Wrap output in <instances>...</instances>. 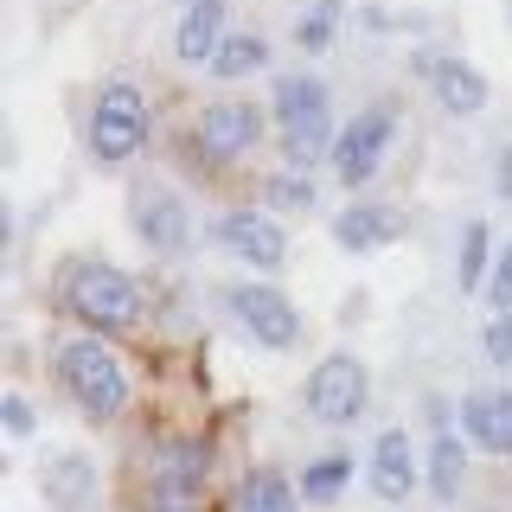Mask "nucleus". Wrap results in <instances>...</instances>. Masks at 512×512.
Returning <instances> with one entry per match:
<instances>
[{
  "instance_id": "obj_25",
  "label": "nucleus",
  "mask_w": 512,
  "mask_h": 512,
  "mask_svg": "<svg viewBox=\"0 0 512 512\" xmlns=\"http://www.w3.org/2000/svg\"><path fill=\"white\" fill-rule=\"evenodd\" d=\"M45 487H52V493H58V500H64V506H71V500H77V493H90V468H84V455H64V461H58V468H52V474H45Z\"/></svg>"
},
{
  "instance_id": "obj_18",
  "label": "nucleus",
  "mask_w": 512,
  "mask_h": 512,
  "mask_svg": "<svg viewBox=\"0 0 512 512\" xmlns=\"http://www.w3.org/2000/svg\"><path fill=\"white\" fill-rule=\"evenodd\" d=\"M231 512H308V500H301L295 474H282V468H250L244 480H237Z\"/></svg>"
},
{
  "instance_id": "obj_3",
  "label": "nucleus",
  "mask_w": 512,
  "mask_h": 512,
  "mask_svg": "<svg viewBox=\"0 0 512 512\" xmlns=\"http://www.w3.org/2000/svg\"><path fill=\"white\" fill-rule=\"evenodd\" d=\"M52 378L84 423H116L128 410V365L103 333H71L52 346Z\"/></svg>"
},
{
  "instance_id": "obj_6",
  "label": "nucleus",
  "mask_w": 512,
  "mask_h": 512,
  "mask_svg": "<svg viewBox=\"0 0 512 512\" xmlns=\"http://www.w3.org/2000/svg\"><path fill=\"white\" fill-rule=\"evenodd\" d=\"M397 128H404V116H397V96H378V103H365L352 122H340V135H333V180H340L346 192H365L384 173V154L397 148Z\"/></svg>"
},
{
  "instance_id": "obj_8",
  "label": "nucleus",
  "mask_w": 512,
  "mask_h": 512,
  "mask_svg": "<svg viewBox=\"0 0 512 512\" xmlns=\"http://www.w3.org/2000/svg\"><path fill=\"white\" fill-rule=\"evenodd\" d=\"M301 404L320 429H352L372 404V372H365V359H352V352H327V359L308 372L301 384Z\"/></svg>"
},
{
  "instance_id": "obj_5",
  "label": "nucleus",
  "mask_w": 512,
  "mask_h": 512,
  "mask_svg": "<svg viewBox=\"0 0 512 512\" xmlns=\"http://www.w3.org/2000/svg\"><path fill=\"white\" fill-rule=\"evenodd\" d=\"M205 487H212V442L205 436H167L148 455V512H205Z\"/></svg>"
},
{
  "instance_id": "obj_9",
  "label": "nucleus",
  "mask_w": 512,
  "mask_h": 512,
  "mask_svg": "<svg viewBox=\"0 0 512 512\" xmlns=\"http://www.w3.org/2000/svg\"><path fill=\"white\" fill-rule=\"evenodd\" d=\"M269 122H276V116H269L256 96H212V103L199 109V122H192V141H199L205 160L231 167V160H244V154L263 148Z\"/></svg>"
},
{
  "instance_id": "obj_21",
  "label": "nucleus",
  "mask_w": 512,
  "mask_h": 512,
  "mask_svg": "<svg viewBox=\"0 0 512 512\" xmlns=\"http://www.w3.org/2000/svg\"><path fill=\"white\" fill-rule=\"evenodd\" d=\"M256 71H269V39L263 32H231L224 52L212 58V77L218 84H244V77H256Z\"/></svg>"
},
{
  "instance_id": "obj_12",
  "label": "nucleus",
  "mask_w": 512,
  "mask_h": 512,
  "mask_svg": "<svg viewBox=\"0 0 512 512\" xmlns=\"http://www.w3.org/2000/svg\"><path fill=\"white\" fill-rule=\"evenodd\" d=\"M365 487L378 493L384 506H404L416 487H423V455H416L410 429H378L372 448H365Z\"/></svg>"
},
{
  "instance_id": "obj_11",
  "label": "nucleus",
  "mask_w": 512,
  "mask_h": 512,
  "mask_svg": "<svg viewBox=\"0 0 512 512\" xmlns=\"http://www.w3.org/2000/svg\"><path fill=\"white\" fill-rule=\"evenodd\" d=\"M218 250L231 256V263H244L250 276H276L288 263V231L269 212H256V205H231L218 224H212Z\"/></svg>"
},
{
  "instance_id": "obj_19",
  "label": "nucleus",
  "mask_w": 512,
  "mask_h": 512,
  "mask_svg": "<svg viewBox=\"0 0 512 512\" xmlns=\"http://www.w3.org/2000/svg\"><path fill=\"white\" fill-rule=\"evenodd\" d=\"M352 474H359V461H352L346 448H327V455H314L308 468L295 474V487H301V500H308V506H333L352 487Z\"/></svg>"
},
{
  "instance_id": "obj_1",
  "label": "nucleus",
  "mask_w": 512,
  "mask_h": 512,
  "mask_svg": "<svg viewBox=\"0 0 512 512\" xmlns=\"http://www.w3.org/2000/svg\"><path fill=\"white\" fill-rule=\"evenodd\" d=\"M58 308L84 333L116 340V333L141 327V308H148V301H141V282L128 276V269L103 263V256H77V263H64V276H58Z\"/></svg>"
},
{
  "instance_id": "obj_2",
  "label": "nucleus",
  "mask_w": 512,
  "mask_h": 512,
  "mask_svg": "<svg viewBox=\"0 0 512 512\" xmlns=\"http://www.w3.org/2000/svg\"><path fill=\"white\" fill-rule=\"evenodd\" d=\"M269 116H276V141H282V167L314 173L320 160H333V90L314 71H282L269 84Z\"/></svg>"
},
{
  "instance_id": "obj_17",
  "label": "nucleus",
  "mask_w": 512,
  "mask_h": 512,
  "mask_svg": "<svg viewBox=\"0 0 512 512\" xmlns=\"http://www.w3.org/2000/svg\"><path fill=\"white\" fill-rule=\"evenodd\" d=\"M461 436L480 455L512 461V391H468L461 397Z\"/></svg>"
},
{
  "instance_id": "obj_13",
  "label": "nucleus",
  "mask_w": 512,
  "mask_h": 512,
  "mask_svg": "<svg viewBox=\"0 0 512 512\" xmlns=\"http://www.w3.org/2000/svg\"><path fill=\"white\" fill-rule=\"evenodd\" d=\"M429 448H423V480L429 493H436V506H455L461 487H468V436H461V423L448 416V404H429Z\"/></svg>"
},
{
  "instance_id": "obj_27",
  "label": "nucleus",
  "mask_w": 512,
  "mask_h": 512,
  "mask_svg": "<svg viewBox=\"0 0 512 512\" xmlns=\"http://www.w3.org/2000/svg\"><path fill=\"white\" fill-rule=\"evenodd\" d=\"M0 416H7V429H13V436H32V423H39V416H32V404H26L20 391H7V397H0Z\"/></svg>"
},
{
  "instance_id": "obj_10",
  "label": "nucleus",
  "mask_w": 512,
  "mask_h": 512,
  "mask_svg": "<svg viewBox=\"0 0 512 512\" xmlns=\"http://www.w3.org/2000/svg\"><path fill=\"white\" fill-rule=\"evenodd\" d=\"M128 224L154 256H186L192 250V205L173 192L167 180H135L128 186Z\"/></svg>"
},
{
  "instance_id": "obj_14",
  "label": "nucleus",
  "mask_w": 512,
  "mask_h": 512,
  "mask_svg": "<svg viewBox=\"0 0 512 512\" xmlns=\"http://www.w3.org/2000/svg\"><path fill=\"white\" fill-rule=\"evenodd\" d=\"M224 39H231V0H186L180 26H173V58L186 71H212Z\"/></svg>"
},
{
  "instance_id": "obj_15",
  "label": "nucleus",
  "mask_w": 512,
  "mask_h": 512,
  "mask_svg": "<svg viewBox=\"0 0 512 512\" xmlns=\"http://www.w3.org/2000/svg\"><path fill=\"white\" fill-rule=\"evenodd\" d=\"M404 237V212L391 199H352L346 212H333V244L346 256H372V250H391Z\"/></svg>"
},
{
  "instance_id": "obj_7",
  "label": "nucleus",
  "mask_w": 512,
  "mask_h": 512,
  "mask_svg": "<svg viewBox=\"0 0 512 512\" xmlns=\"http://www.w3.org/2000/svg\"><path fill=\"white\" fill-rule=\"evenodd\" d=\"M224 314H231L237 333H244L250 346H263V352H295L301 346V308L269 276L231 282V288H224Z\"/></svg>"
},
{
  "instance_id": "obj_22",
  "label": "nucleus",
  "mask_w": 512,
  "mask_h": 512,
  "mask_svg": "<svg viewBox=\"0 0 512 512\" xmlns=\"http://www.w3.org/2000/svg\"><path fill=\"white\" fill-rule=\"evenodd\" d=\"M288 39H295V52H333V39H340V0H308V7L295 13V26H288Z\"/></svg>"
},
{
  "instance_id": "obj_29",
  "label": "nucleus",
  "mask_w": 512,
  "mask_h": 512,
  "mask_svg": "<svg viewBox=\"0 0 512 512\" xmlns=\"http://www.w3.org/2000/svg\"><path fill=\"white\" fill-rule=\"evenodd\" d=\"M506 20H512V0H506Z\"/></svg>"
},
{
  "instance_id": "obj_26",
  "label": "nucleus",
  "mask_w": 512,
  "mask_h": 512,
  "mask_svg": "<svg viewBox=\"0 0 512 512\" xmlns=\"http://www.w3.org/2000/svg\"><path fill=\"white\" fill-rule=\"evenodd\" d=\"M487 308H512V237L493 256V276H487Z\"/></svg>"
},
{
  "instance_id": "obj_24",
  "label": "nucleus",
  "mask_w": 512,
  "mask_h": 512,
  "mask_svg": "<svg viewBox=\"0 0 512 512\" xmlns=\"http://www.w3.org/2000/svg\"><path fill=\"white\" fill-rule=\"evenodd\" d=\"M480 352H487V365H500V372H512V308H493V314H487Z\"/></svg>"
},
{
  "instance_id": "obj_23",
  "label": "nucleus",
  "mask_w": 512,
  "mask_h": 512,
  "mask_svg": "<svg viewBox=\"0 0 512 512\" xmlns=\"http://www.w3.org/2000/svg\"><path fill=\"white\" fill-rule=\"evenodd\" d=\"M263 205H276V212H314V205H320L314 173H295V167L269 173V180H263Z\"/></svg>"
},
{
  "instance_id": "obj_28",
  "label": "nucleus",
  "mask_w": 512,
  "mask_h": 512,
  "mask_svg": "<svg viewBox=\"0 0 512 512\" xmlns=\"http://www.w3.org/2000/svg\"><path fill=\"white\" fill-rule=\"evenodd\" d=\"M493 192L512 205V148H500V160H493Z\"/></svg>"
},
{
  "instance_id": "obj_16",
  "label": "nucleus",
  "mask_w": 512,
  "mask_h": 512,
  "mask_svg": "<svg viewBox=\"0 0 512 512\" xmlns=\"http://www.w3.org/2000/svg\"><path fill=\"white\" fill-rule=\"evenodd\" d=\"M423 84L442 103V116H461V122L480 116V109H487V96H493L487 77H480L468 58H448V52L442 58H423Z\"/></svg>"
},
{
  "instance_id": "obj_20",
  "label": "nucleus",
  "mask_w": 512,
  "mask_h": 512,
  "mask_svg": "<svg viewBox=\"0 0 512 512\" xmlns=\"http://www.w3.org/2000/svg\"><path fill=\"white\" fill-rule=\"evenodd\" d=\"M493 231H487V218H468L461 224V244H455V288L461 295H474V288H487L493 276Z\"/></svg>"
},
{
  "instance_id": "obj_4",
  "label": "nucleus",
  "mask_w": 512,
  "mask_h": 512,
  "mask_svg": "<svg viewBox=\"0 0 512 512\" xmlns=\"http://www.w3.org/2000/svg\"><path fill=\"white\" fill-rule=\"evenodd\" d=\"M154 135V103L141 96V84H128V77H109L103 90H96L90 103V122H84V148L96 167H128V160H141Z\"/></svg>"
}]
</instances>
